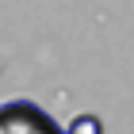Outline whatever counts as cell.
I'll return each mask as SVG.
<instances>
[{"instance_id":"1","label":"cell","mask_w":134,"mask_h":134,"mask_svg":"<svg viewBox=\"0 0 134 134\" xmlns=\"http://www.w3.org/2000/svg\"><path fill=\"white\" fill-rule=\"evenodd\" d=\"M0 134H65V130L31 100H8L0 103Z\"/></svg>"},{"instance_id":"2","label":"cell","mask_w":134,"mask_h":134,"mask_svg":"<svg viewBox=\"0 0 134 134\" xmlns=\"http://www.w3.org/2000/svg\"><path fill=\"white\" fill-rule=\"evenodd\" d=\"M65 134H103V123L96 115H77V119L65 126Z\"/></svg>"}]
</instances>
